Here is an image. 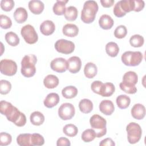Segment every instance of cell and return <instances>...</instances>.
I'll return each instance as SVG.
<instances>
[{
	"instance_id": "cell-1",
	"label": "cell",
	"mask_w": 146,
	"mask_h": 146,
	"mask_svg": "<svg viewBox=\"0 0 146 146\" xmlns=\"http://www.w3.org/2000/svg\"><path fill=\"white\" fill-rule=\"evenodd\" d=\"M0 111L2 115L6 116L9 121L13 122L18 127H23L26 123L25 115L8 102L1 101Z\"/></svg>"
},
{
	"instance_id": "cell-2",
	"label": "cell",
	"mask_w": 146,
	"mask_h": 146,
	"mask_svg": "<svg viewBox=\"0 0 146 146\" xmlns=\"http://www.w3.org/2000/svg\"><path fill=\"white\" fill-rule=\"evenodd\" d=\"M98 5L95 1H87L81 12V19L85 23H91L95 20L98 11Z\"/></svg>"
},
{
	"instance_id": "cell-3",
	"label": "cell",
	"mask_w": 146,
	"mask_h": 146,
	"mask_svg": "<svg viewBox=\"0 0 146 146\" xmlns=\"http://www.w3.org/2000/svg\"><path fill=\"white\" fill-rule=\"evenodd\" d=\"M37 58L34 54L25 55L21 61V74L26 78L33 76L36 72Z\"/></svg>"
},
{
	"instance_id": "cell-4",
	"label": "cell",
	"mask_w": 146,
	"mask_h": 146,
	"mask_svg": "<svg viewBox=\"0 0 146 146\" xmlns=\"http://www.w3.org/2000/svg\"><path fill=\"white\" fill-rule=\"evenodd\" d=\"M90 123L91 128L94 129L96 133V137H101L106 134L107 121L104 117L95 114L91 117Z\"/></svg>"
},
{
	"instance_id": "cell-5",
	"label": "cell",
	"mask_w": 146,
	"mask_h": 146,
	"mask_svg": "<svg viewBox=\"0 0 146 146\" xmlns=\"http://www.w3.org/2000/svg\"><path fill=\"white\" fill-rule=\"evenodd\" d=\"M143 54L140 51H128L121 55V61L125 66H136L142 61Z\"/></svg>"
},
{
	"instance_id": "cell-6",
	"label": "cell",
	"mask_w": 146,
	"mask_h": 146,
	"mask_svg": "<svg viewBox=\"0 0 146 146\" xmlns=\"http://www.w3.org/2000/svg\"><path fill=\"white\" fill-rule=\"evenodd\" d=\"M127 132V139L130 144H135L141 139L142 129L139 124L135 122L129 123L126 127Z\"/></svg>"
},
{
	"instance_id": "cell-7",
	"label": "cell",
	"mask_w": 146,
	"mask_h": 146,
	"mask_svg": "<svg viewBox=\"0 0 146 146\" xmlns=\"http://www.w3.org/2000/svg\"><path fill=\"white\" fill-rule=\"evenodd\" d=\"M21 34L25 42L28 44H34L38 41V34L34 27L31 25H26L22 27Z\"/></svg>"
},
{
	"instance_id": "cell-8",
	"label": "cell",
	"mask_w": 146,
	"mask_h": 146,
	"mask_svg": "<svg viewBox=\"0 0 146 146\" xmlns=\"http://www.w3.org/2000/svg\"><path fill=\"white\" fill-rule=\"evenodd\" d=\"M0 71L3 75L13 76L17 71V63L11 59H2L0 62Z\"/></svg>"
},
{
	"instance_id": "cell-9",
	"label": "cell",
	"mask_w": 146,
	"mask_h": 146,
	"mask_svg": "<svg viewBox=\"0 0 146 146\" xmlns=\"http://www.w3.org/2000/svg\"><path fill=\"white\" fill-rule=\"evenodd\" d=\"M55 48L60 53L69 54L74 51L75 44L70 40L61 39L55 42Z\"/></svg>"
},
{
	"instance_id": "cell-10",
	"label": "cell",
	"mask_w": 146,
	"mask_h": 146,
	"mask_svg": "<svg viewBox=\"0 0 146 146\" xmlns=\"http://www.w3.org/2000/svg\"><path fill=\"white\" fill-rule=\"evenodd\" d=\"M75 113V107L69 103L62 104L58 109V115L60 118L64 120H70L73 117Z\"/></svg>"
},
{
	"instance_id": "cell-11",
	"label": "cell",
	"mask_w": 146,
	"mask_h": 146,
	"mask_svg": "<svg viewBox=\"0 0 146 146\" xmlns=\"http://www.w3.org/2000/svg\"><path fill=\"white\" fill-rule=\"evenodd\" d=\"M50 67L55 72H64L67 70V61L63 58H56L51 62Z\"/></svg>"
},
{
	"instance_id": "cell-12",
	"label": "cell",
	"mask_w": 146,
	"mask_h": 146,
	"mask_svg": "<svg viewBox=\"0 0 146 146\" xmlns=\"http://www.w3.org/2000/svg\"><path fill=\"white\" fill-rule=\"evenodd\" d=\"M81 59L76 56H71L67 60V69L72 74L79 72L81 68Z\"/></svg>"
},
{
	"instance_id": "cell-13",
	"label": "cell",
	"mask_w": 146,
	"mask_h": 146,
	"mask_svg": "<svg viewBox=\"0 0 146 146\" xmlns=\"http://www.w3.org/2000/svg\"><path fill=\"white\" fill-rule=\"evenodd\" d=\"M131 115L134 119L137 120L143 119L145 115V108L141 104H135L131 109Z\"/></svg>"
},
{
	"instance_id": "cell-14",
	"label": "cell",
	"mask_w": 146,
	"mask_h": 146,
	"mask_svg": "<svg viewBox=\"0 0 146 146\" xmlns=\"http://www.w3.org/2000/svg\"><path fill=\"white\" fill-rule=\"evenodd\" d=\"M55 26L54 22L50 20L43 21L40 25V31L42 34L48 36L50 35L54 32Z\"/></svg>"
},
{
	"instance_id": "cell-15",
	"label": "cell",
	"mask_w": 146,
	"mask_h": 146,
	"mask_svg": "<svg viewBox=\"0 0 146 146\" xmlns=\"http://www.w3.org/2000/svg\"><path fill=\"white\" fill-rule=\"evenodd\" d=\"M99 110L106 115H111L115 110L114 104L110 100H103L99 104Z\"/></svg>"
},
{
	"instance_id": "cell-16",
	"label": "cell",
	"mask_w": 146,
	"mask_h": 146,
	"mask_svg": "<svg viewBox=\"0 0 146 146\" xmlns=\"http://www.w3.org/2000/svg\"><path fill=\"white\" fill-rule=\"evenodd\" d=\"M59 96L58 94L51 92L48 94L43 101L44 105L49 108L56 106L59 102Z\"/></svg>"
},
{
	"instance_id": "cell-17",
	"label": "cell",
	"mask_w": 146,
	"mask_h": 146,
	"mask_svg": "<svg viewBox=\"0 0 146 146\" xmlns=\"http://www.w3.org/2000/svg\"><path fill=\"white\" fill-rule=\"evenodd\" d=\"M44 3L39 0H32L29 2V8L34 14H40L44 9Z\"/></svg>"
},
{
	"instance_id": "cell-18",
	"label": "cell",
	"mask_w": 146,
	"mask_h": 146,
	"mask_svg": "<svg viewBox=\"0 0 146 146\" xmlns=\"http://www.w3.org/2000/svg\"><path fill=\"white\" fill-rule=\"evenodd\" d=\"M62 32L67 36L75 37L78 34L79 28L74 24L67 23L63 26Z\"/></svg>"
},
{
	"instance_id": "cell-19",
	"label": "cell",
	"mask_w": 146,
	"mask_h": 146,
	"mask_svg": "<svg viewBox=\"0 0 146 146\" xmlns=\"http://www.w3.org/2000/svg\"><path fill=\"white\" fill-rule=\"evenodd\" d=\"M99 25L100 27L104 30H109L113 25V20L107 14L102 15L99 19Z\"/></svg>"
},
{
	"instance_id": "cell-20",
	"label": "cell",
	"mask_w": 146,
	"mask_h": 146,
	"mask_svg": "<svg viewBox=\"0 0 146 146\" xmlns=\"http://www.w3.org/2000/svg\"><path fill=\"white\" fill-rule=\"evenodd\" d=\"M13 15L17 22L18 23H22L27 20L28 14L25 8L20 7L16 9Z\"/></svg>"
},
{
	"instance_id": "cell-21",
	"label": "cell",
	"mask_w": 146,
	"mask_h": 146,
	"mask_svg": "<svg viewBox=\"0 0 146 146\" xmlns=\"http://www.w3.org/2000/svg\"><path fill=\"white\" fill-rule=\"evenodd\" d=\"M68 2L67 0H57L52 7L53 12L57 15L64 14L66 8V4Z\"/></svg>"
},
{
	"instance_id": "cell-22",
	"label": "cell",
	"mask_w": 146,
	"mask_h": 146,
	"mask_svg": "<svg viewBox=\"0 0 146 146\" xmlns=\"http://www.w3.org/2000/svg\"><path fill=\"white\" fill-rule=\"evenodd\" d=\"M98 72V68L95 64L92 62L87 63L84 68V74L87 78H93Z\"/></svg>"
},
{
	"instance_id": "cell-23",
	"label": "cell",
	"mask_w": 146,
	"mask_h": 146,
	"mask_svg": "<svg viewBox=\"0 0 146 146\" xmlns=\"http://www.w3.org/2000/svg\"><path fill=\"white\" fill-rule=\"evenodd\" d=\"M44 86L49 89L54 88L59 84V79L54 75H48L43 80Z\"/></svg>"
},
{
	"instance_id": "cell-24",
	"label": "cell",
	"mask_w": 146,
	"mask_h": 146,
	"mask_svg": "<svg viewBox=\"0 0 146 146\" xmlns=\"http://www.w3.org/2000/svg\"><path fill=\"white\" fill-rule=\"evenodd\" d=\"M80 111L84 113H88L93 110V103L90 99H83L79 103Z\"/></svg>"
},
{
	"instance_id": "cell-25",
	"label": "cell",
	"mask_w": 146,
	"mask_h": 146,
	"mask_svg": "<svg viewBox=\"0 0 146 146\" xmlns=\"http://www.w3.org/2000/svg\"><path fill=\"white\" fill-rule=\"evenodd\" d=\"M30 120L33 125H40L43 123L44 121V116L40 112L34 111L31 113Z\"/></svg>"
},
{
	"instance_id": "cell-26",
	"label": "cell",
	"mask_w": 146,
	"mask_h": 146,
	"mask_svg": "<svg viewBox=\"0 0 146 146\" xmlns=\"http://www.w3.org/2000/svg\"><path fill=\"white\" fill-rule=\"evenodd\" d=\"M115 90V87L113 83L110 82L103 83L100 93V95L104 97L110 96L114 93Z\"/></svg>"
},
{
	"instance_id": "cell-27",
	"label": "cell",
	"mask_w": 146,
	"mask_h": 146,
	"mask_svg": "<svg viewBox=\"0 0 146 146\" xmlns=\"http://www.w3.org/2000/svg\"><path fill=\"white\" fill-rule=\"evenodd\" d=\"M30 133H21L17 138V144L20 146H32Z\"/></svg>"
},
{
	"instance_id": "cell-28",
	"label": "cell",
	"mask_w": 146,
	"mask_h": 146,
	"mask_svg": "<svg viewBox=\"0 0 146 146\" xmlns=\"http://www.w3.org/2000/svg\"><path fill=\"white\" fill-rule=\"evenodd\" d=\"M119 2L122 11L125 14L127 13L134 10V0H121L119 1Z\"/></svg>"
},
{
	"instance_id": "cell-29",
	"label": "cell",
	"mask_w": 146,
	"mask_h": 146,
	"mask_svg": "<svg viewBox=\"0 0 146 146\" xmlns=\"http://www.w3.org/2000/svg\"><path fill=\"white\" fill-rule=\"evenodd\" d=\"M62 94L66 99H72L77 95L78 90L75 86H66L62 90Z\"/></svg>"
},
{
	"instance_id": "cell-30",
	"label": "cell",
	"mask_w": 146,
	"mask_h": 146,
	"mask_svg": "<svg viewBox=\"0 0 146 146\" xmlns=\"http://www.w3.org/2000/svg\"><path fill=\"white\" fill-rule=\"evenodd\" d=\"M116 104L117 107L120 109H125L130 104L131 99L126 95H120L116 98Z\"/></svg>"
},
{
	"instance_id": "cell-31",
	"label": "cell",
	"mask_w": 146,
	"mask_h": 146,
	"mask_svg": "<svg viewBox=\"0 0 146 146\" xmlns=\"http://www.w3.org/2000/svg\"><path fill=\"white\" fill-rule=\"evenodd\" d=\"M106 51L109 56L115 57L119 52V47L115 42H110L106 46Z\"/></svg>"
},
{
	"instance_id": "cell-32",
	"label": "cell",
	"mask_w": 146,
	"mask_h": 146,
	"mask_svg": "<svg viewBox=\"0 0 146 146\" xmlns=\"http://www.w3.org/2000/svg\"><path fill=\"white\" fill-rule=\"evenodd\" d=\"M78 14V11L77 9L74 6H71L66 8L64 15L66 20L69 21H74L76 19Z\"/></svg>"
},
{
	"instance_id": "cell-33",
	"label": "cell",
	"mask_w": 146,
	"mask_h": 146,
	"mask_svg": "<svg viewBox=\"0 0 146 146\" xmlns=\"http://www.w3.org/2000/svg\"><path fill=\"white\" fill-rule=\"evenodd\" d=\"M5 40L11 46H16L19 43V38L17 34L13 31L8 32L5 35Z\"/></svg>"
},
{
	"instance_id": "cell-34",
	"label": "cell",
	"mask_w": 146,
	"mask_h": 146,
	"mask_svg": "<svg viewBox=\"0 0 146 146\" xmlns=\"http://www.w3.org/2000/svg\"><path fill=\"white\" fill-rule=\"evenodd\" d=\"M119 86L122 91L127 94H133L137 91V88L135 87V85L129 82L123 81L120 83Z\"/></svg>"
},
{
	"instance_id": "cell-35",
	"label": "cell",
	"mask_w": 146,
	"mask_h": 146,
	"mask_svg": "<svg viewBox=\"0 0 146 146\" xmlns=\"http://www.w3.org/2000/svg\"><path fill=\"white\" fill-rule=\"evenodd\" d=\"M96 137V133L92 128L87 129L83 131L82 134V139L85 143H89L92 141Z\"/></svg>"
},
{
	"instance_id": "cell-36",
	"label": "cell",
	"mask_w": 146,
	"mask_h": 146,
	"mask_svg": "<svg viewBox=\"0 0 146 146\" xmlns=\"http://www.w3.org/2000/svg\"><path fill=\"white\" fill-rule=\"evenodd\" d=\"M63 132L67 136L74 137L77 135L78 129L75 125L72 124H68L63 128Z\"/></svg>"
},
{
	"instance_id": "cell-37",
	"label": "cell",
	"mask_w": 146,
	"mask_h": 146,
	"mask_svg": "<svg viewBox=\"0 0 146 146\" xmlns=\"http://www.w3.org/2000/svg\"><path fill=\"white\" fill-rule=\"evenodd\" d=\"M144 42V38L139 34L132 35L129 39L130 44L134 47H141Z\"/></svg>"
},
{
	"instance_id": "cell-38",
	"label": "cell",
	"mask_w": 146,
	"mask_h": 146,
	"mask_svg": "<svg viewBox=\"0 0 146 146\" xmlns=\"http://www.w3.org/2000/svg\"><path fill=\"white\" fill-rule=\"evenodd\" d=\"M138 80V76L136 73L134 71H128L124 74L123 77V81L129 82L136 84Z\"/></svg>"
},
{
	"instance_id": "cell-39",
	"label": "cell",
	"mask_w": 146,
	"mask_h": 146,
	"mask_svg": "<svg viewBox=\"0 0 146 146\" xmlns=\"http://www.w3.org/2000/svg\"><path fill=\"white\" fill-rule=\"evenodd\" d=\"M31 142L32 146L42 145L44 143V139L43 137L39 133H35L31 135Z\"/></svg>"
},
{
	"instance_id": "cell-40",
	"label": "cell",
	"mask_w": 146,
	"mask_h": 146,
	"mask_svg": "<svg viewBox=\"0 0 146 146\" xmlns=\"http://www.w3.org/2000/svg\"><path fill=\"white\" fill-rule=\"evenodd\" d=\"M127 34V30L125 26H118L114 31V36L116 38L121 39L124 38Z\"/></svg>"
},
{
	"instance_id": "cell-41",
	"label": "cell",
	"mask_w": 146,
	"mask_h": 146,
	"mask_svg": "<svg viewBox=\"0 0 146 146\" xmlns=\"http://www.w3.org/2000/svg\"><path fill=\"white\" fill-rule=\"evenodd\" d=\"M0 26L3 29H9L12 26V21L9 17L1 14L0 15Z\"/></svg>"
},
{
	"instance_id": "cell-42",
	"label": "cell",
	"mask_w": 146,
	"mask_h": 146,
	"mask_svg": "<svg viewBox=\"0 0 146 146\" xmlns=\"http://www.w3.org/2000/svg\"><path fill=\"white\" fill-rule=\"evenodd\" d=\"M11 89V83L6 80L0 81V93L2 95L7 94Z\"/></svg>"
},
{
	"instance_id": "cell-43",
	"label": "cell",
	"mask_w": 146,
	"mask_h": 146,
	"mask_svg": "<svg viewBox=\"0 0 146 146\" xmlns=\"http://www.w3.org/2000/svg\"><path fill=\"white\" fill-rule=\"evenodd\" d=\"M12 140L11 136L6 132H1L0 133V145L5 146L9 145Z\"/></svg>"
},
{
	"instance_id": "cell-44",
	"label": "cell",
	"mask_w": 146,
	"mask_h": 146,
	"mask_svg": "<svg viewBox=\"0 0 146 146\" xmlns=\"http://www.w3.org/2000/svg\"><path fill=\"white\" fill-rule=\"evenodd\" d=\"M14 6V2L13 0H2L1 1V7L3 11H11Z\"/></svg>"
},
{
	"instance_id": "cell-45",
	"label": "cell",
	"mask_w": 146,
	"mask_h": 146,
	"mask_svg": "<svg viewBox=\"0 0 146 146\" xmlns=\"http://www.w3.org/2000/svg\"><path fill=\"white\" fill-rule=\"evenodd\" d=\"M103 85V83L101 81L95 80L92 83L91 85V88L94 93L100 95Z\"/></svg>"
},
{
	"instance_id": "cell-46",
	"label": "cell",
	"mask_w": 146,
	"mask_h": 146,
	"mask_svg": "<svg viewBox=\"0 0 146 146\" xmlns=\"http://www.w3.org/2000/svg\"><path fill=\"white\" fill-rule=\"evenodd\" d=\"M113 13L116 17L119 18L123 17L125 15V14L121 10L119 5V1L115 5V6L113 7Z\"/></svg>"
},
{
	"instance_id": "cell-47",
	"label": "cell",
	"mask_w": 146,
	"mask_h": 146,
	"mask_svg": "<svg viewBox=\"0 0 146 146\" xmlns=\"http://www.w3.org/2000/svg\"><path fill=\"white\" fill-rule=\"evenodd\" d=\"M134 3H135V11L139 12L143 9L145 6V3L142 0H134Z\"/></svg>"
},
{
	"instance_id": "cell-48",
	"label": "cell",
	"mask_w": 146,
	"mask_h": 146,
	"mask_svg": "<svg viewBox=\"0 0 146 146\" xmlns=\"http://www.w3.org/2000/svg\"><path fill=\"white\" fill-rule=\"evenodd\" d=\"M71 145L70 140L64 137H60L56 141V145L57 146H70Z\"/></svg>"
},
{
	"instance_id": "cell-49",
	"label": "cell",
	"mask_w": 146,
	"mask_h": 146,
	"mask_svg": "<svg viewBox=\"0 0 146 146\" xmlns=\"http://www.w3.org/2000/svg\"><path fill=\"white\" fill-rule=\"evenodd\" d=\"M99 145L100 146H106V145L114 146L115 145V144L112 139L106 138V139L102 140L101 142L99 143Z\"/></svg>"
},
{
	"instance_id": "cell-50",
	"label": "cell",
	"mask_w": 146,
	"mask_h": 146,
	"mask_svg": "<svg viewBox=\"0 0 146 146\" xmlns=\"http://www.w3.org/2000/svg\"><path fill=\"white\" fill-rule=\"evenodd\" d=\"M100 3L104 7L107 8V7H111L113 5L114 1L113 0H101Z\"/></svg>"
}]
</instances>
